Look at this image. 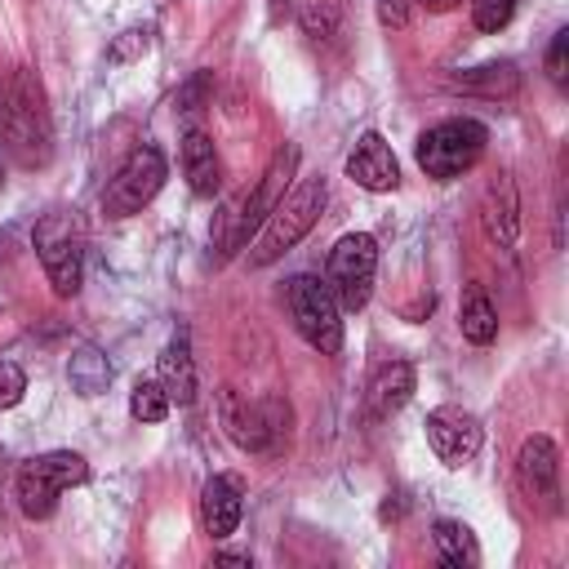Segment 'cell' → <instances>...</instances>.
I'll return each mask as SVG.
<instances>
[{"mask_svg": "<svg viewBox=\"0 0 569 569\" xmlns=\"http://www.w3.org/2000/svg\"><path fill=\"white\" fill-rule=\"evenodd\" d=\"M0 142L13 151L18 164H44L49 160V111H44V89H40L31 67H13L9 84H4Z\"/></svg>", "mask_w": 569, "mask_h": 569, "instance_id": "6da1fadb", "label": "cell"}, {"mask_svg": "<svg viewBox=\"0 0 569 569\" xmlns=\"http://www.w3.org/2000/svg\"><path fill=\"white\" fill-rule=\"evenodd\" d=\"M293 169H298V147H293V142H284V147L271 156V164H267V173L258 178V187H253L244 200H231V204L218 213V227H213L218 258H227V253L244 249V240H249V236H258V227L267 222V213L280 204L284 182L293 178Z\"/></svg>", "mask_w": 569, "mask_h": 569, "instance_id": "7a4b0ae2", "label": "cell"}, {"mask_svg": "<svg viewBox=\"0 0 569 569\" xmlns=\"http://www.w3.org/2000/svg\"><path fill=\"white\" fill-rule=\"evenodd\" d=\"M325 200H329V182H325L320 173H316V178H302L289 196H280V204H276V209L267 213V222L258 227V244H253L249 262H253V267H267V262H276L280 253H289V249L316 227Z\"/></svg>", "mask_w": 569, "mask_h": 569, "instance_id": "3957f363", "label": "cell"}, {"mask_svg": "<svg viewBox=\"0 0 569 569\" xmlns=\"http://www.w3.org/2000/svg\"><path fill=\"white\" fill-rule=\"evenodd\" d=\"M31 244L40 253V267L53 284L58 298L80 293V276H84V231L76 209H49L36 227H31Z\"/></svg>", "mask_w": 569, "mask_h": 569, "instance_id": "277c9868", "label": "cell"}, {"mask_svg": "<svg viewBox=\"0 0 569 569\" xmlns=\"http://www.w3.org/2000/svg\"><path fill=\"white\" fill-rule=\"evenodd\" d=\"M485 142H489L485 124L458 116V120H440V124H431V129L418 138L413 156H418V169H422L427 178L449 182V178H462V173L485 156Z\"/></svg>", "mask_w": 569, "mask_h": 569, "instance_id": "5b68a950", "label": "cell"}, {"mask_svg": "<svg viewBox=\"0 0 569 569\" xmlns=\"http://www.w3.org/2000/svg\"><path fill=\"white\" fill-rule=\"evenodd\" d=\"M89 480V462L71 449H53V453H36L18 467V480H13V493H18V507L22 516L31 520H44L53 516L58 507V493L71 489V485H84Z\"/></svg>", "mask_w": 569, "mask_h": 569, "instance_id": "8992f818", "label": "cell"}, {"mask_svg": "<svg viewBox=\"0 0 569 569\" xmlns=\"http://www.w3.org/2000/svg\"><path fill=\"white\" fill-rule=\"evenodd\" d=\"M289 316L307 347L333 356L342 347V307L329 293L320 276H293L289 280Z\"/></svg>", "mask_w": 569, "mask_h": 569, "instance_id": "52a82bcc", "label": "cell"}, {"mask_svg": "<svg viewBox=\"0 0 569 569\" xmlns=\"http://www.w3.org/2000/svg\"><path fill=\"white\" fill-rule=\"evenodd\" d=\"M164 178H169V164H164L160 147H156V142L133 147V151L124 156V164L116 169V178L107 182V191H102V213H107V218H129V213H138L142 204L156 200V191L164 187Z\"/></svg>", "mask_w": 569, "mask_h": 569, "instance_id": "ba28073f", "label": "cell"}, {"mask_svg": "<svg viewBox=\"0 0 569 569\" xmlns=\"http://www.w3.org/2000/svg\"><path fill=\"white\" fill-rule=\"evenodd\" d=\"M373 267H378V244H373V236H365V231H351V236H342V240L329 249L325 284H329V293L338 298V307L360 311V307L369 302Z\"/></svg>", "mask_w": 569, "mask_h": 569, "instance_id": "9c48e42d", "label": "cell"}, {"mask_svg": "<svg viewBox=\"0 0 569 569\" xmlns=\"http://www.w3.org/2000/svg\"><path fill=\"white\" fill-rule=\"evenodd\" d=\"M222 422L240 449L271 453V449H280V436L289 431V405L276 396H262V400L222 396Z\"/></svg>", "mask_w": 569, "mask_h": 569, "instance_id": "30bf717a", "label": "cell"}, {"mask_svg": "<svg viewBox=\"0 0 569 569\" xmlns=\"http://www.w3.org/2000/svg\"><path fill=\"white\" fill-rule=\"evenodd\" d=\"M480 440H485V431H480V418L476 413H467L458 405H440V409L427 413V445L436 449V458L445 467L471 462L480 453Z\"/></svg>", "mask_w": 569, "mask_h": 569, "instance_id": "8fae6325", "label": "cell"}, {"mask_svg": "<svg viewBox=\"0 0 569 569\" xmlns=\"http://www.w3.org/2000/svg\"><path fill=\"white\" fill-rule=\"evenodd\" d=\"M516 480L525 489L529 502L560 511V453L547 436H529L516 453Z\"/></svg>", "mask_w": 569, "mask_h": 569, "instance_id": "7c38bea8", "label": "cell"}, {"mask_svg": "<svg viewBox=\"0 0 569 569\" xmlns=\"http://www.w3.org/2000/svg\"><path fill=\"white\" fill-rule=\"evenodd\" d=\"M347 178L360 182L365 191H391L400 182V164H396V151L382 142V133H365L351 156H347Z\"/></svg>", "mask_w": 569, "mask_h": 569, "instance_id": "4fadbf2b", "label": "cell"}, {"mask_svg": "<svg viewBox=\"0 0 569 569\" xmlns=\"http://www.w3.org/2000/svg\"><path fill=\"white\" fill-rule=\"evenodd\" d=\"M240 511H244V498H240V480H236V476H213V480L200 489V525H204L209 538L236 533Z\"/></svg>", "mask_w": 569, "mask_h": 569, "instance_id": "5bb4252c", "label": "cell"}, {"mask_svg": "<svg viewBox=\"0 0 569 569\" xmlns=\"http://www.w3.org/2000/svg\"><path fill=\"white\" fill-rule=\"evenodd\" d=\"M480 218H485V236L493 240V244H511L516 240V231H520V204H516V182L507 178V173H498L493 182H489V191H485V200H480Z\"/></svg>", "mask_w": 569, "mask_h": 569, "instance_id": "9a60e30c", "label": "cell"}, {"mask_svg": "<svg viewBox=\"0 0 569 569\" xmlns=\"http://www.w3.org/2000/svg\"><path fill=\"white\" fill-rule=\"evenodd\" d=\"M409 396H413V365H409V360H387V365H378V373L369 378V391H365L369 418H391L396 409H405Z\"/></svg>", "mask_w": 569, "mask_h": 569, "instance_id": "2e32d148", "label": "cell"}, {"mask_svg": "<svg viewBox=\"0 0 569 569\" xmlns=\"http://www.w3.org/2000/svg\"><path fill=\"white\" fill-rule=\"evenodd\" d=\"M182 173H187L196 196H213L222 187V160H218L209 133L187 129V138H182Z\"/></svg>", "mask_w": 569, "mask_h": 569, "instance_id": "e0dca14e", "label": "cell"}, {"mask_svg": "<svg viewBox=\"0 0 569 569\" xmlns=\"http://www.w3.org/2000/svg\"><path fill=\"white\" fill-rule=\"evenodd\" d=\"M160 387H164V396L178 400V405H191V400H196V365H191V342H187L182 329H178V333L164 342V351H160Z\"/></svg>", "mask_w": 569, "mask_h": 569, "instance_id": "ac0fdd59", "label": "cell"}, {"mask_svg": "<svg viewBox=\"0 0 569 569\" xmlns=\"http://www.w3.org/2000/svg\"><path fill=\"white\" fill-rule=\"evenodd\" d=\"M458 329H462V338L476 342V347H489V342L498 338V311H493V302H489V293H485L480 284H467L462 311H458Z\"/></svg>", "mask_w": 569, "mask_h": 569, "instance_id": "d6986e66", "label": "cell"}, {"mask_svg": "<svg viewBox=\"0 0 569 569\" xmlns=\"http://www.w3.org/2000/svg\"><path fill=\"white\" fill-rule=\"evenodd\" d=\"M431 542H436L440 565H449V569L480 565V547H476V538H471V529L462 520H436L431 525Z\"/></svg>", "mask_w": 569, "mask_h": 569, "instance_id": "ffe728a7", "label": "cell"}, {"mask_svg": "<svg viewBox=\"0 0 569 569\" xmlns=\"http://www.w3.org/2000/svg\"><path fill=\"white\" fill-rule=\"evenodd\" d=\"M453 84L467 89V93H485V98H498V93H502V98H507V93H516L520 76H516L511 62H489V67H476V71L458 76Z\"/></svg>", "mask_w": 569, "mask_h": 569, "instance_id": "44dd1931", "label": "cell"}, {"mask_svg": "<svg viewBox=\"0 0 569 569\" xmlns=\"http://www.w3.org/2000/svg\"><path fill=\"white\" fill-rule=\"evenodd\" d=\"M67 378H71V387H76L80 396H98V391L111 382V369H107L102 351L80 347V351L71 356V365H67Z\"/></svg>", "mask_w": 569, "mask_h": 569, "instance_id": "7402d4cb", "label": "cell"}, {"mask_svg": "<svg viewBox=\"0 0 569 569\" xmlns=\"http://www.w3.org/2000/svg\"><path fill=\"white\" fill-rule=\"evenodd\" d=\"M129 413H133L138 422H160V418H169V396H164V387H160L156 378H138L133 391H129Z\"/></svg>", "mask_w": 569, "mask_h": 569, "instance_id": "603a6c76", "label": "cell"}, {"mask_svg": "<svg viewBox=\"0 0 569 569\" xmlns=\"http://www.w3.org/2000/svg\"><path fill=\"white\" fill-rule=\"evenodd\" d=\"M516 18V0H471V22L480 31H502Z\"/></svg>", "mask_w": 569, "mask_h": 569, "instance_id": "cb8c5ba5", "label": "cell"}, {"mask_svg": "<svg viewBox=\"0 0 569 569\" xmlns=\"http://www.w3.org/2000/svg\"><path fill=\"white\" fill-rule=\"evenodd\" d=\"M147 44H151V27H129V31H120V36L111 40L107 58H111V62H129V58L147 53Z\"/></svg>", "mask_w": 569, "mask_h": 569, "instance_id": "d4e9b609", "label": "cell"}, {"mask_svg": "<svg viewBox=\"0 0 569 569\" xmlns=\"http://www.w3.org/2000/svg\"><path fill=\"white\" fill-rule=\"evenodd\" d=\"M27 391V373L13 360H0V409H13Z\"/></svg>", "mask_w": 569, "mask_h": 569, "instance_id": "484cf974", "label": "cell"}, {"mask_svg": "<svg viewBox=\"0 0 569 569\" xmlns=\"http://www.w3.org/2000/svg\"><path fill=\"white\" fill-rule=\"evenodd\" d=\"M547 76H551L556 84H565V76H569V27H560V31L551 36V49H547Z\"/></svg>", "mask_w": 569, "mask_h": 569, "instance_id": "4316f807", "label": "cell"}, {"mask_svg": "<svg viewBox=\"0 0 569 569\" xmlns=\"http://www.w3.org/2000/svg\"><path fill=\"white\" fill-rule=\"evenodd\" d=\"M204 84H209V80H204V76H196V80L173 98V107H178V111H196V102L204 98Z\"/></svg>", "mask_w": 569, "mask_h": 569, "instance_id": "83f0119b", "label": "cell"}, {"mask_svg": "<svg viewBox=\"0 0 569 569\" xmlns=\"http://www.w3.org/2000/svg\"><path fill=\"white\" fill-rule=\"evenodd\" d=\"M378 18H382V27H405V0H378Z\"/></svg>", "mask_w": 569, "mask_h": 569, "instance_id": "f1b7e54d", "label": "cell"}, {"mask_svg": "<svg viewBox=\"0 0 569 569\" xmlns=\"http://www.w3.org/2000/svg\"><path fill=\"white\" fill-rule=\"evenodd\" d=\"M213 565H249V556H240V551H218Z\"/></svg>", "mask_w": 569, "mask_h": 569, "instance_id": "f546056e", "label": "cell"}, {"mask_svg": "<svg viewBox=\"0 0 569 569\" xmlns=\"http://www.w3.org/2000/svg\"><path fill=\"white\" fill-rule=\"evenodd\" d=\"M422 4H427V9H453L458 0H422Z\"/></svg>", "mask_w": 569, "mask_h": 569, "instance_id": "4dcf8cb0", "label": "cell"}, {"mask_svg": "<svg viewBox=\"0 0 569 569\" xmlns=\"http://www.w3.org/2000/svg\"><path fill=\"white\" fill-rule=\"evenodd\" d=\"M284 4H289V0H271V9H276V13H280V9H284Z\"/></svg>", "mask_w": 569, "mask_h": 569, "instance_id": "1f68e13d", "label": "cell"}, {"mask_svg": "<svg viewBox=\"0 0 569 569\" xmlns=\"http://www.w3.org/2000/svg\"><path fill=\"white\" fill-rule=\"evenodd\" d=\"M0 147H4V142H0Z\"/></svg>", "mask_w": 569, "mask_h": 569, "instance_id": "d6a6232c", "label": "cell"}]
</instances>
